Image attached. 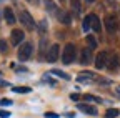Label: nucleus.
<instances>
[{
	"instance_id": "obj_1",
	"label": "nucleus",
	"mask_w": 120,
	"mask_h": 118,
	"mask_svg": "<svg viewBox=\"0 0 120 118\" xmlns=\"http://www.w3.org/2000/svg\"><path fill=\"white\" fill-rule=\"evenodd\" d=\"M75 55H77V50H75V45L73 43H67L65 48H64V55H62V60L65 65L72 63L75 60Z\"/></svg>"
},
{
	"instance_id": "obj_2",
	"label": "nucleus",
	"mask_w": 120,
	"mask_h": 118,
	"mask_svg": "<svg viewBox=\"0 0 120 118\" xmlns=\"http://www.w3.org/2000/svg\"><path fill=\"white\" fill-rule=\"evenodd\" d=\"M32 52H34V45L30 42H27V43H23V45L20 47V50H19V60L20 62H27L30 57H32Z\"/></svg>"
},
{
	"instance_id": "obj_3",
	"label": "nucleus",
	"mask_w": 120,
	"mask_h": 118,
	"mask_svg": "<svg viewBox=\"0 0 120 118\" xmlns=\"http://www.w3.org/2000/svg\"><path fill=\"white\" fill-rule=\"evenodd\" d=\"M20 22L28 28V30H34V28H35V20L32 18V15H30L27 10H22L20 12Z\"/></svg>"
},
{
	"instance_id": "obj_4",
	"label": "nucleus",
	"mask_w": 120,
	"mask_h": 118,
	"mask_svg": "<svg viewBox=\"0 0 120 118\" xmlns=\"http://www.w3.org/2000/svg\"><path fill=\"white\" fill-rule=\"evenodd\" d=\"M105 28H107V32L110 33H115L117 28H118V20L115 15H107L105 17Z\"/></svg>"
},
{
	"instance_id": "obj_5",
	"label": "nucleus",
	"mask_w": 120,
	"mask_h": 118,
	"mask_svg": "<svg viewBox=\"0 0 120 118\" xmlns=\"http://www.w3.org/2000/svg\"><path fill=\"white\" fill-rule=\"evenodd\" d=\"M58 55H60V47L57 45V43H53V45L49 48V52H47V62H50V63L57 62Z\"/></svg>"
},
{
	"instance_id": "obj_6",
	"label": "nucleus",
	"mask_w": 120,
	"mask_h": 118,
	"mask_svg": "<svg viewBox=\"0 0 120 118\" xmlns=\"http://www.w3.org/2000/svg\"><path fill=\"white\" fill-rule=\"evenodd\" d=\"M109 53L107 52H100L97 57H95V67L97 68H103V67H107V62H109Z\"/></svg>"
},
{
	"instance_id": "obj_7",
	"label": "nucleus",
	"mask_w": 120,
	"mask_h": 118,
	"mask_svg": "<svg viewBox=\"0 0 120 118\" xmlns=\"http://www.w3.org/2000/svg\"><path fill=\"white\" fill-rule=\"evenodd\" d=\"M23 37H25L23 30H13L12 32V37H10L12 45H19V43H22L23 42Z\"/></svg>"
},
{
	"instance_id": "obj_8",
	"label": "nucleus",
	"mask_w": 120,
	"mask_h": 118,
	"mask_svg": "<svg viewBox=\"0 0 120 118\" xmlns=\"http://www.w3.org/2000/svg\"><path fill=\"white\" fill-rule=\"evenodd\" d=\"M92 62V50L90 48H83L82 53H80V63L82 65H88Z\"/></svg>"
},
{
	"instance_id": "obj_9",
	"label": "nucleus",
	"mask_w": 120,
	"mask_h": 118,
	"mask_svg": "<svg viewBox=\"0 0 120 118\" xmlns=\"http://www.w3.org/2000/svg\"><path fill=\"white\" fill-rule=\"evenodd\" d=\"M57 17H58V20H60V22L65 23V25H70V22H72L70 13H68V12H65V10H57Z\"/></svg>"
},
{
	"instance_id": "obj_10",
	"label": "nucleus",
	"mask_w": 120,
	"mask_h": 118,
	"mask_svg": "<svg viewBox=\"0 0 120 118\" xmlns=\"http://www.w3.org/2000/svg\"><path fill=\"white\" fill-rule=\"evenodd\" d=\"M79 110H80V111H83V113H87V115H94V116H95V115L98 113L95 107L85 105V103H79Z\"/></svg>"
},
{
	"instance_id": "obj_11",
	"label": "nucleus",
	"mask_w": 120,
	"mask_h": 118,
	"mask_svg": "<svg viewBox=\"0 0 120 118\" xmlns=\"http://www.w3.org/2000/svg\"><path fill=\"white\" fill-rule=\"evenodd\" d=\"M118 65H120V57H118V55H112V57L109 58V62H107V67H109L110 70H117Z\"/></svg>"
},
{
	"instance_id": "obj_12",
	"label": "nucleus",
	"mask_w": 120,
	"mask_h": 118,
	"mask_svg": "<svg viewBox=\"0 0 120 118\" xmlns=\"http://www.w3.org/2000/svg\"><path fill=\"white\" fill-rule=\"evenodd\" d=\"M4 17H5V20H7V23H15V15H13V12H12V8L10 7H7V8H4Z\"/></svg>"
},
{
	"instance_id": "obj_13",
	"label": "nucleus",
	"mask_w": 120,
	"mask_h": 118,
	"mask_svg": "<svg viewBox=\"0 0 120 118\" xmlns=\"http://www.w3.org/2000/svg\"><path fill=\"white\" fill-rule=\"evenodd\" d=\"M92 15V23H90V27H92L94 32H100L102 30V25H100V18L97 15H94V13H90Z\"/></svg>"
},
{
	"instance_id": "obj_14",
	"label": "nucleus",
	"mask_w": 120,
	"mask_h": 118,
	"mask_svg": "<svg viewBox=\"0 0 120 118\" xmlns=\"http://www.w3.org/2000/svg\"><path fill=\"white\" fill-rule=\"evenodd\" d=\"M87 43H88V48L90 50H94L95 47H97V40H95V37H92V35H87Z\"/></svg>"
},
{
	"instance_id": "obj_15",
	"label": "nucleus",
	"mask_w": 120,
	"mask_h": 118,
	"mask_svg": "<svg viewBox=\"0 0 120 118\" xmlns=\"http://www.w3.org/2000/svg\"><path fill=\"white\" fill-rule=\"evenodd\" d=\"M50 73H52V75H55V77H60V78H64V80H70V75L64 73L62 70H52Z\"/></svg>"
},
{
	"instance_id": "obj_16",
	"label": "nucleus",
	"mask_w": 120,
	"mask_h": 118,
	"mask_svg": "<svg viewBox=\"0 0 120 118\" xmlns=\"http://www.w3.org/2000/svg\"><path fill=\"white\" fill-rule=\"evenodd\" d=\"M12 92L13 93H30V88L28 86H13Z\"/></svg>"
},
{
	"instance_id": "obj_17",
	"label": "nucleus",
	"mask_w": 120,
	"mask_h": 118,
	"mask_svg": "<svg viewBox=\"0 0 120 118\" xmlns=\"http://www.w3.org/2000/svg\"><path fill=\"white\" fill-rule=\"evenodd\" d=\"M90 23H92V15H87V17L83 18V30H85V32L90 30Z\"/></svg>"
},
{
	"instance_id": "obj_18",
	"label": "nucleus",
	"mask_w": 120,
	"mask_h": 118,
	"mask_svg": "<svg viewBox=\"0 0 120 118\" xmlns=\"http://www.w3.org/2000/svg\"><path fill=\"white\" fill-rule=\"evenodd\" d=\"M72 8H73L75 15H79V13H80V2H79V0H72Z\"/></svg>"
},
{
	"instance_id": "obj_19",
	"label": "nucleus",
	"mask_w": 120,
	"mask_h": 118,
	"mask_svg": "<svg viewBox=\"0 0 120 118\" xmlns=\"http://www.w3.org/2000/svg\"><path fill=\"white\" fill-rule=\"evenodd\" d=\"M83 100H85V101H97V103H102V100H100L98 97H94V95H85Z\"/></svg>"
},
{
	"instance_id": "obj_20",
	"label": "nucleus",
	"mask_w": 120,
	"mask_h": 118,
	"mask_svg": "<svg viewBox=\"0 0 120 118\" xmlns=\"http://www.w3.org/2000/svg\"><path fill=\"white\" fill-rule=\"evenodd\" d=\"M118 110H115V108H110L109 111H107V118H115V116H118Z\"/></svg>"
},
{
	"instance_id": "obj_21",
	"label": "nucleus",
	"mask_w": 120,
	"mask_h": 118,
	"mask_svg": "<svg viewBox=\"0 0 120 118\" xmlns=\"http://www.w3.org/2000/svg\"><path fill=\"white\" fill-rule=\"evenodd\" d=\"M45 5H47V10H49V12H57V10H55V5H53L52 0H45Z\"/></svg>"
},
{
	"instance_id": "obj_22",
	"label": "nucleus",
	"mask_w": 120,
	"mask_h": 118,
	"mask_svg": "<svg viewBox=\"0 0 120 118\" xmlns=\"http://www.w3.org/2000/svg\"><path fill=\"white\" fill-rule=\"evenodd\" d=\"M8 50V45H7V42L5 40H0V52H2V53H5Z\"/></svg>"
},
{
	"instance_id": "obj_23",
	"label": "nucleus",
	"mask_w": 120,
	"mask_h": 118,
	"mask_svg": "<svg viewBox=\"0 0 120 118\" xmlns=\"http://www.w3.org/2000/svg\"><path fill=\"white\" fill-rule=\"evenodd\" d=\"M0 105H2V107H10V105H12V100H8V98H2V100H0Z\"/></svg>"
},
{
	"instance_id": "obj_24",
	"label": "nucleus",
	"mask_w": 120,
	"mask_h": 118,
	"mask_svg": "<svg viewBox=\"0 0 120 118\" xmlns=\"http://www.w3.org/2000/svg\"><path fill=\"white\" fill-rule=\"evenodd\" d=\"M38 28H40V33H43L45 30H47V22H45V20L40 22V27H38Z\"/></svg>"
},
{
	"instance_id": "obj_25",
	"label": "nucleus",
	"mask_w": 120,
	"mask_h": 118,
	"mask_svg": "<svg viewBox=\"0 0 120 118\" xmlns=\"http://www.w3.org/2000/svg\"><path fill=\"white\" fill-rule=\"evenodd\" d=\"M10 116V113L8 111H4V110H0V118H8Z\"/></svg>"
},
{
	"instance_id": "obj_26",
	"label": "nucleus",
	"mask_w": 120,
	"mask_h": 118,
	"mask_svg": "<svg viewBox=\"0 0 120 118\" xmlns=\"http://www.w3.org/2000/svg\"><path fill=\"white\" fill-rule=\"evenodd\" d=\"M70 98H72L73 101H79V100H80V97H79V93H72V95H70Z\"/></svg>"
},
{
	"instance_id": "obj_27",
	"label": "nucleus",
	"mask_w": 120,
	"mask_h": 118,
	"mask_svg": "<svg viewBox=\"0 0 120 118\" xmlns=\"http://www.w3.org/2000/svg\"><path fill=\"white\" fill-rule=\"evenodd\" d=\"M45 116L47 118H58V115H55V113H45Z\"/></svg>"
},
{
	"instance_id": "obj_28",
	"label": "nucleus",
	"mask_w": 120,
	"mask_h": 118,
	"mask_svg": "<svg viewBox=\"0 0 120 118\" xmlns=\"http://www.w3.org/2000/svg\"><path fill=\"white\" fill-rule=\"evenodd\" d=\"M27 2H28V4H32V5H38L40 0H27Z\"/></svg>"
},
{
	"instance_id": "obj_29",
	"label": "nucleus",
	"mask_w": 120,
	"mask_h": 118,
	"mask_svg": "<svg viewBox=\"0 0 120 118\" xmlns=\"http://www.w3.org/2000/svg\"><path fill=\"white\" fill-rule=\"evenodd\" d=\"M117 92H118V93H120V86H117Z\"/></svg>"
},
{
	"instance_id": "obj_30",
	"label": "nucleus",
	"mask_w": 120,
	"mask_h": 118,
	"mask_svg": "<svg viewBox=\"0 0 120 118\" xmlns=\"http://www.w3.org/2000/svg\"><path fill=\"white\" fill-rule=\"evenodd\" d=\"M58 2H60V4H64V2H65V0H58Z\"/></svg>"
},
{
	"instance_id": "obj_31",
	"label": "nucleus",
	"mask_w": 120,
	"mask_h": 118,
	"mask_svg": "<svg viewBox=\"0 0 120 118\" xmlns=\"http://www.w3.org/2000/svg\"><path fill=\"white\" fill-rule=\"evenodd\" d=\"M87 2H94V0H87Z\"/></svg>"
},
{
	"instance_id": "obj_32",
	"label": "nucleus",
	"mask_w": 120,
	"mask_h": 118,
	"mask_svg": "<svg viewBox=\"0 0 120 118\" xmlns=\"http://www.w3.org/2000/svg\"><path fill=\"white\" fill-rule=\"evenodd\" d=\"M0 2H2V0H0Z\"/></svg>"
}]
</instances>
